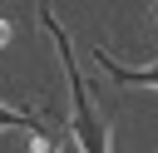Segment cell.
Masks as SVG:
<instances>
[{"instance_id": "6da1fadb", "label": "cell", "mask_w": 158, "mask_h": 153, "mask_svg": "<svg viewBox=\"0 0 158 153\" xmlns=\"http://www.w3.org/2000/svg\"><path fill=\"white\" fill-rule=\"evenodd\" d=\"M44 15V30L54 35V44H59V59H64V74H69V89H74V114H69V138L79 143V153H109V143H104V123L94 118V104H89V89H84V79H79V69H74V54H69V35H64V25L49 15V10H40Z\"/></svg>"}, {"instance_id": "7a4b0ae2", "label": "cell", "mask_w": 158, "mask_h": 153, "mask_svg": "<svg viewBox=\"0 0 158 153\" xmlns=\"http://www.w3.org/2000/svg\"><path fill=\"white\" fill-rule=\"evenodd\" d=\"M94 59H99V64H104V74H109V79H118V84H153V89H158V69H123V64H114V59L104 54V44L94 49Z\"/></svg>"}, {"instance_id": "3957f363", "label": "cell", "mask_w": 158, "mask_h": 153, "mask_svg": "<svg viewBox=\"0 0 158 153\" xmlns=\"http://www.w3.org/2000/svg\"><path fill=\"white\" fill-rule=\"evenodd\" d=\"M0 128H25V133H35V138H44V133H49L40 114H25V109H5V104H0Z\"/></svg>"}, {"instance_id": "277c9868", "label": "cell", "mask_w": 158, "mask_h": 153, "mask_svg": "<svg viewBox=\"0 0 158 153\" xmlns=\"http://www.w3.org/2000/svg\"><path fill=\"white\" fill-rule=\"evenodd\" d=\"M35 153H59V138H54V133H44V138L35 143Z\"/></svg>"}, {"instance_id": "5b68a950", "label": "cell", "mask_w": 158, "mask_h": 153, "mask_svg": "<svg viewBox=\"0 0 158 153\" xmlns=\"http://www.w3.org/2000/svg\"><path fill=\"white\" fill-rule=\"evenodd\" d=\"M5 35H10V30H5V20H0V39H5Z\"/></svg>"}]
</instances>
